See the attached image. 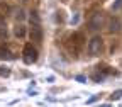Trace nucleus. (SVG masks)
Masks as SVG:
<instances>
[{
  "label": "nucleus",
  "mask_w": 122,
  "mask_h": 107,
  "mask_svg": "<svg viewBox=\"0 0 122 107\" xmlns=\"http://www.w3.org/2000/svg\"><path fill=\"white\" fill-rule=\"evenodd\" d=\"M85 41V36L81 34V32H73L71 36H70V39H68V48H70V51L76 56L81 49H83V43Z\"/></svg>",
  "instance_id": "nucleus-1"
},
{
  "label": "nucleus",
  "mask_w": 122,
  "mask_h": 107,
  "mask_svg": "<svg viewBox=\"0 0 122 107\" xmlns=\"http://www.w3.org/2000/svg\"><path fill=\"white\" fill-rule=\"evenodd\" d=\"M102 51H103V39L100 36L92 37L88 43V53L92 56H98V54H102Z\"/></svg>",
  "instance_id": "nucleus-2"
},
{
  "label": "nucleus",
  "mask_w": 122,
  "mask_h": 107,
  "mask_svg": "<svg viewBox=\"0 0 122 107\" xmlns=\"http://www.w3.org/2000/svg\"><path fill=\"white\" fill-rule=\"evenodd\" d=\"M22 58H24V63L25 65H32L37 61V49L34 48L32 44H25L24 46V51H22Z\"/></svg>",
  "instance_id": "nucleus-3"
},
{
  "label": "nucleus",
  "mask_w": 122,
  "mask_h": 107,
  "mask_svg": "<svg viewBox=\"0 0 122 107\" xmlns=\"http://www.w3.org/2000/svg\"><path fill=\"white\" fill-rule=\"evenodd\" d=\"M103 24H105V19H103V15H102L100 12H95V14L90 17L88 27H90L92 31H98V29H102V27H103Z\"/></svg>",
  "instance_id": "nucleus-4"
},
{
  "label": "nucleus",
  "mask_w": 122,
  "mask_h": 107,
  "mask_svg": "<svg viewBox=\"0 0 122 107\" xmlns=\"http://www.w3.org/2000/svg\"><path fill=\"white\" fill-rule=\"evenodd\" d=\"M30 41H34V43H41L42 41V29L39 24H32V27H30Z\"/></svg>",
  "instance_id": "nucleus-5"
},
{
  "label": "nucleus",
  "mask_w": 122,
  "mask_h": 107,
  "mask_svg": "<svg viewBox=\"0 0 122 107\" xmlns=\"http://www.w3.org/2000/svg\"><path fill=\"white\" fill-rule=\"evenodd\" d=\"M107 26H109V32L110 34H119L120 32V21L117 17H110Z\"/></svg>",
  "instance_id": "nucleus-6"
},
{
  "label": "nucleus",
  "mask_w": 122,
  "mask_h": 107,
  "mask_svg": "<svg viewBox=\"0 0 122 107\" xmlns=\"http://www.w3.org/2000/svg\"><path fill=\"white\" fill-rule=\"evenodd\" d=\"M9 37V29H7V22L5 17L0 15V39H7Z\"/></svg>",
  "instance_id": "nucleus-7"
},
{
  "label": "nucleus",
  "mask_w": 122,
  "mask_h": 107,
  "mask_svg": "<svg viewBox=\"0 0 122 107\" xmlns=\"http://www.w3.org/2000/svg\"><path fill=\"white\" fill-rule=\"evenodd\" d=\"M0 58H2V59H10L12 58L10 49L7 48V46H4V44H0Z\"/></svg>",
  "instance_id": "nucleus-8"
},
{
  "label": "nucleus",
  "mask_w": 122,
  "mask_h": 107,
  "mask_svg": "<svg viewBox=\"0 0 122 107\" xmlns=\"http://www.w3.org/2000/svg\"><path fill=\"white\" fill-rule=\"evenodd\" d=\"M14 36L15 37H24L25 36V27L22 24H17V26L14 27Z\"/></svg>",
  "instance_id": "nucleus-9"
},
{
  "label": "nucleus",
  "mask_w": 122,
  "mask_h": 107,
  "mask_svg": "<svg viewBox=\"0 0 122 107\" xmlns=\"http://www.w3.org/2000/svg\"><path fill=\"white\" fill-rule=\"evenodd\" d=\"M110 99H112V100H119V99H122V90H115L114 94L110 95Z\"/></svg>",
  "instance_id": "nucleus-10"
},
{
  "label": "nucleus",
  "mask_w": 122,
  "mask_h": 107,
  "mask_svg": "<svg viewBox=\"0 0 122 107\" xmlns=\"http://www.w3.org/2000/svg\"><path fill=\"white\" fill-rule=\"evenodd\" d=\"M24 17H25V15H24V10L22 9L15 10V19H17V21H24Z\"/></svg>",
  "instance_id": "nucleus-11"
},
{
  "label": "nucleus",
  "mask_w": 122,
  "mask_h": 107,
  "mask_svg": "<svg viewBox=\"0 0 122 107\" xmlns=\"http://www.w3.org/2000/svg\"><path fill=\"white\" fill-rule=\"evenodd\" d=\"M120 9H122V0H115L112 5V10H120Z\"/></svg>",
  "instance_id": "nucleus-12"
},
{
  "label": "nucleus",
  "mask_w": 122,
  "mask_h": 107,
  "mask_svg": "<svg viewBox=\"0 0 122 107\" xmlns=\"http://www.w3.org/2000/svg\"><path fill=\"white\" fill-rule=\"evenodd\" d=\"M9 75H10V70H9V68L0 66V76H9Z\"/></svg>",
  "instance_id": "nucleus-13"
},
{
  "label": "nucleus",
  "mask_w": 122,
  "mask_h": 107,
  "mask_svg": "<svg viewBox=\"0 0 122 107\" xmlns=\"http://www.w3.org/2000/svg\"><path fill=\"white\" fill-rule=\"evenodd\" d=\"M30 21H34V24H39V17L36 12H30Z\"/></svg>",
  "instance_id": "nucleus-14"
},
{
  "label": "nucleus",
  "mask_w": 122,
  "mask_h": 107,
  "mask_svg": "<svg viewBox=\"0 0 122 107\" xmlns=\"http://www.w3.org/2000/svg\"><path fill=\"white\" fill-rule=\"evenodd\" d=\"M97 99H98V95H93V97H92V99H90V100H88V104H90V102H95V100H97Z\"/></svg>",
  "instance_id": "nucleus-15"
},
{
  "label": "nucleus",
  "mask_w": 122,
  "mask_h": 107,
  "mask_svg": "<svg viewBox=\"0 0 122 107\" xmlns=\"http://www.w3.org/2000/svg\"><path fill=\"white\" fill-rule=\"evenodd\" d=\"M100 107H109V104H103V105H100Z\"/></svg>",
  "instance_id": "nucleus-16"
},
{
  "label": "nucleus",
  "mask_w": 122,
  "mask_h": 107,
  "mask_svg": "<svg viewBox=\"0 0 122 107\" xmlns=\"http://www.w3.org/2000/svg\"><path fill=\"white\" fill-rule=\"evenodd\" d=\"M24 2H25V0H24Z\"/></svg>",
  "instance_id": "nucleus-17"
}]
</instances>
